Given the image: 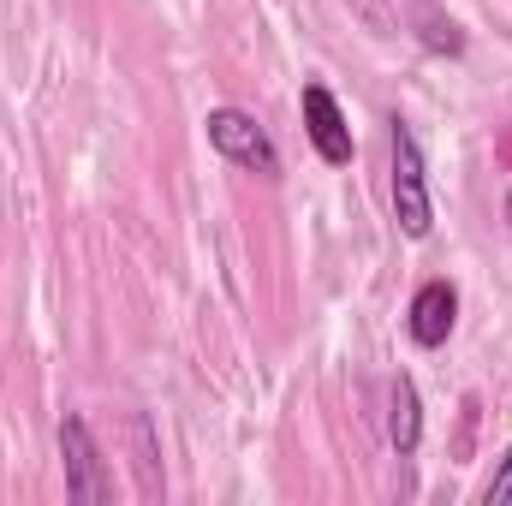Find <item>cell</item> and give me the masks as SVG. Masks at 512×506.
<instances>
[{
  "label": "cell",
  "instance_id": "277c9868",
  "mask_svg": "<svg viewBox=\"0 0 512 506\" xmlns=\"http://www.w3.org/2000/svg\"><path fill=\"white\" fill-rule=\"evenodd\" d=\"M304 131H310V143H316V155L328 167H346L352 161V126H346V114H340V102H334L328 84H310L304 90Z\"/></svg>",
  "mask_w": 512,
  "mask_h": 506
},
{
  "label": "cell",
  "instance_id": "5b68a950",
  "mask_svg": "<svg viewBox=\"0 0 512 506\" xmlns=\"http://www.w3.org/2000/svg\"><path fill=\"white\" fill-rule=\"evenodd\" d=\"M453 322H459V292H453V280H429V286H417L411 316H405L411 340H417V346H447Z\"/></svg>",
  "mask_w": 512,
  "mask_h": 506
},
{
  "label": "cell",
  "instance_id": "52a82bcc",
  "mask_svg": "<svg viewBox=\"0 0 512 506\" xmlns=\"http://www.w3.org/2000/svg\"><path fill=\"white\" fill-rule=\"evenodd\" d=\"M417 30H423V42H429L435 54H459V48H465L459 24H453V18H441V12H423V18H417Z\"/></svg>",
  "mask_w": 512,
  "mask_h": 506
},
{
  "label": "cell",
  "instance_id": "8992f818",
  "mask_svg": "<svg viewBox=\"0 0 512 506\" xmlns=\"http://www.w3.org/2000/svg\"><path fill=\"white\" fill-rule=\"evenodd\" d=\"M387 441H393V453H417V441H423V405H417L411 376H399L387 393Z\"/></svg>",
  "mask_w": 512,
  "mask_h": 506
},
{
  "label": "cell",
  "instance_id": "9c48e42d",
  "mask_svg": "<svg viewBox=\"0 0 512 506\" xmlns=\"http://www.w3.org/2000/svg\"><path fill=\"white\" fill-rule=\"evenodd\" d=\"M507 215H512V197H507Z\"/></svg>",
  "mask_w": 512,
  "mask_h": 506
},
{
  "label": "cell",
  "instance_id": "ba28073f",
  "mask_svg": "<svg viewBox=\"0 0 512 506\" xmlns=\"http://www.w3.org/2000/svg\"><path fill=\"white\" fill-rule=\"evenodd\" d=\"M483 501H489V506H507V501H512V447L501 453V471L489 477V489H483Z\"/></svg>",
  "mask_w": 512,
  "mask_h": 506
},
{
  "label": "cell",
  "instance_id": "7a4b0ae2",
  "mask_svg": "<svg viewBox=\"0 0 512 506\" xmlns=\"http://www.w3.org/2000/svg\"><path fill=\"white\" fill-rule=\"evenodd\" d=\"M60 459H66V495L78 506H102L114 495L108 471H102V453H96V435L84 417H60Z\"/></svg>",
  "mask_w": 512,
  "mask_h": 506
},
{
  "label": "cell",
  "instance_id": "3957f363",
  "mask_svg": "<svg viewBox=\"0 0 512 506\" xmlns=\"http://www.w3.org/2000/svg\"><path fill=\"white\" fill-rule=\"evenodd\" d=\"M203 126H209V143H215L227 161H239V167H251V173H268V179L280 173V155H274L268 131L256 126L245 108H215Z\"/></svg>",
  "mask_w": 512,
  "mask_h": 506
},
{
  "label": "cell",
  "instance_id": "6da1fadb",
  "mask_svg": "<svg viewBox=\"0 0 512 506\" xmlns=\"http://www.w3.org/2000/svg\"><path fill=\"white\" fill-rule=\"evenodd\" d=\"M393 215L405 239H429L435 227V203H429V179H423V155L405 120H393Z\"/></svg>",
  "mask_w": 512,
  "mask_h": 506
}]
</instances>
